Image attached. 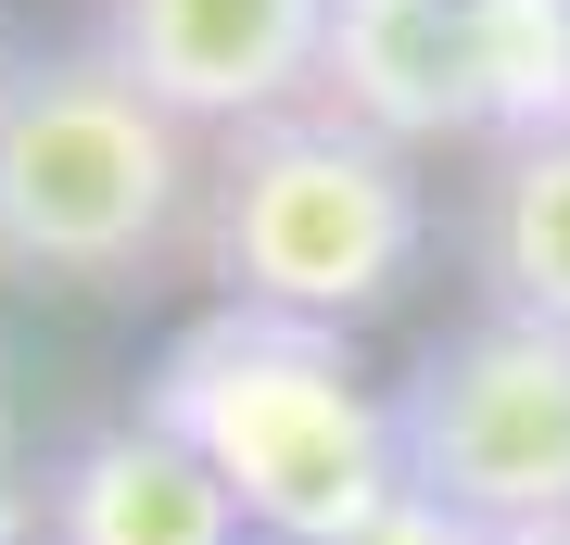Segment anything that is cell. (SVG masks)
<instances>
[{"label": "cell", "mask_w": 570, "mask_h": 545, "mask_svg": "<svg viewBox=\"0 0 570 545\" xmlns=\"http://www.w3.org/2000/svg\"><path fill=\"white\" fill-rule=\"evenodd\" d=\"M140 419L204 457L242 507V533L266 545H355L406 495L393 393L355 368V330H317V318L204 304L140 368Z\"/></svg>", "instance_id": "cell-1"}, {"label": "cell", "mask_w": 570, "mask_h": 545, "mask_svg": "<svg viewBox=\"0 0 570 545\" xmlns=\"http://www.w3.org/2000/svg\"><path fill=\"white\" fill-rule=\"evenodd\" d=\"M190 228H204V140L102 39L0 64V266L63 292H127Z\"/></svg>", "instance_id": "cell-2"}, {"label": "cell", "mask_w": 570, "mask_h": 545, "mask_svg": "<svg viewBox=\"0 0 570 545\" xmlns=\"http://www.w3.org/2000/svg\"><path fill=\"white\" fill-rule=\"evenodd\" d=\"M190 242H204L216 304L355 330L419 280L431 178H419V153L305 101V115H266L242 140H204V228Z\"/></svg>", "instance_id": "cell-3"}, {"label": "cell", "mask_w": 570, "mask_h": 545, "mask_svg": "<svg viewBox=\"0 0 570 545\" xmlns=\"http://www.w3.org/2000/svg\"><path fill=\"white\" fill-rule=\"evenodd\" d=\"M406 495L456 507L469 533H558L570 520V330L532 318H456L393 381Z\"/></svg>", "instance_id": "cell-4"}, {"label": "cell", "mask_w": 570, "mask_h": 545, "mask_svg": "<svg viewBox=\"0 0 570 545\" xmlns=\"http://www.w3.org/2000/svg\"><path fill=\"white\" fill-rule=\"evenodd\" d=\"M330 0H102V51L140 77L190 140H242L317 101Z\"/></svg>", "instance_id": "cell-5"}, {"label": "cell", "mask_w": 570, "mask_h": 545, "mask_svg": "<svg viewBox=\"0 0 570 545\" xmlns=\"http://www.w3.org/2000/svg\"><path fill=\"white\" fill-rule=\"evenodd\" d=\"M317 115H343L393 153L482 140V115H469V0H330Z\"/></svg>", "instance_id": "cell-6"}, {"label": "cell", "mask_w": 570, "mask_h": 545, "mask_svg": "<svg viewBox=\"0 0 570 545\" xmlns=\"http://www.w3.org/2000/svg\"><path fill=\"white\" fill-rule=\"evenodd\" d=\"M39 545H242V507L190 445L127 406L39 469Z\"/></svg>", "instance_id": "cell-7"}, {"label": "cell", "mask_w": 570, "mask_h": 545, "mask_svg": "<svg viewBox=\"0 0 570 545\" xmlns=\"http://www.w3.org/2000/svg\"><path fill=\"white\" fill-rule=\"evenodd\" d=\"M469 254H482V304H494V318L570 330V127H558V140L482 153V216H469Z\"/></svg>", "instance_id": "cell-8"}, {"label": "cell", "mask_w": 570, "mask_h": 545, "mask_svg": "<svg viewBox=\"0 0 570 545\" xmlns=\"http://www.w3.org/2000/svg\"><path fill=\"white\" fill-rule=\"evenodd\" d=\"M469 115L482 153L570 127V0H469Z\"/></svg>", "instance_id": "cell-9"}, {"label": "cell", "mask_w": 570, "mask_h": 545, "mask_svg": "<svg viewBox=\"0 0 570 545\" xmlns=\"http://www.w3.org/2000/svg\"><path fill=\"white\" fill-rule=\"evenodd\" d=\"M355 545H482V533H469L456 507H431V495H393V507H381V520H367Z\"/></svg>", "instance_id": "cell-10"}, {"label": "cell", "mask_w": 570, "mask_h": 545, "mask_svg": "<svg viewBox=\"0 0 570 545\" xmlns=\"http://www.w3.org/2000/svg\"><path fill=\"white\" fill-rule=\"evenodd\" d=\"M0 545H39V483H13V457H0Z\"/></svg>", "instance_id": "cell-11"}, {"label": "cell", "mask_w": 570, "mask_h": 545, "mask_svg": "<svg viewBox=\"0 0 570 545\" xmlns=\"http://www.w3.org/2000/svg\"><path fill=\"white\" fill-rule=\"evenodd\" d=\"M482 545H570V520H558V533H482Z\"/></svg>", "instance_id": "cell-12"}, {"label": "cell", "mask_w": 570, "mask_h": 545, "mask_svg": "<svg viewBox=\"0 0 570 545\" xmlns=\"http://www.w3.org/2000/svg\"><path fill=\"white\" fill-rule=\"evenodd\" d=\"M242 545H266V533H242Z\"/></svg>", "instance_id": "cell-13"}]
</instances>
